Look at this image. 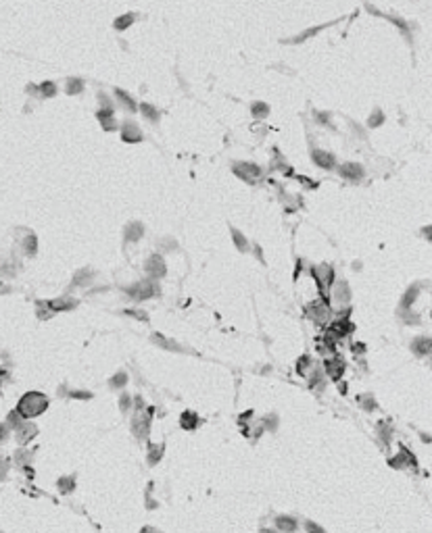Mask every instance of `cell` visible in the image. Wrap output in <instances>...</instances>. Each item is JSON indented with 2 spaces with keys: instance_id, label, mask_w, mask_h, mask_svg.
Masks as SVG:
<instances>
[{
  "instance_id": "6da1fadb",
  "label": "cell",
  "mask_w": 432,
  "mask_h": 533,
  "mask_svg": "<svg viewBox=\"0 0 432 533\" xmlns=\"http://www.w3.org/2000/svg\"><path fill=\"white\" fill-rule=\"evenodd\" d=\"M46 408H48V398L40 392H27L17 404V412L21 414V419L40 417Z\"/></svg>"
},
{
  "instance_id": "7a4b0ae2",
  "label": "cell",
  "mask_w": 432,
  "mask_h": 533,
  "mask_svg": "<svg viewBox=\"0 0 432 533\" xmlns=\"http://www.w3.org/2000/svg\"><path fill=\"white\" fill-rule=\"evenodd\" d=\"M127 296H132L134 300H148V298H155V296L159 294V286H157V281L155 279H142V281H138L134 283V286L130 288H125Z\"/></svg>"
},
{
  "instance_id": "3957f363",
  "label": "cell",
  "mask_w": 432,
  "mask_h": 533,
  "mask_svg": "<svg viewBox=\"0 0 432 533\" xmlns=\"http://www.w3.org/2000/svg\"><path fill=\"white\" fill-rule=\"evenodd\" d=\"M311 275L313 279L318 281V286L324 294H328L330 288H332V283L336 281L334 279V267L328 265V263H320L318 267H311Z\"/></svg>"
},
{
  "instance_id": "277c9868",
  "label": "cell",
  "mask_w": 432,
  "mask_h": 533,
  "mask_svg": "<svg viewBox=\"0 0 432 533\" xmlns=\"http://www.w3.org/2000/svg\"><path fill=\"white\" fill-rule=\"evenodd\" d=\"M330 298L334 304L338 306H345L347 309V304L351 302V288H349V283L345 279H338L332 283V288H330Z\"/></svg>"
},
{
  "instance_id": "5b68a950",
  "label": "cell",
  "mask_w": 432,
  "mask_h": 533,
  "mask_svg": "<svg viewBox=\"0 0 432 533\" xmlns=\"http://www.w3.org/2000/svg\"><path fill=\"white\" fill-rule=\"evenodd\" d=\"M232 171H234L240 179L244 181H255L261 177V167L255 163H247V161H240V163H234L232 165Z\"/></svg>"
},
{
  "instance_id": "8992f818",
  "label": "cell",
  "mask_w": 432,
  "mask_h": 533,
  "mask_svg": "<svg viewBox=\"0 0 432 533\" xmlns=\"http://www.w3.org/2000/svg\"><path fill=\"white\" fill-rule=\"evenodd\" d=\"M144 271H146V275L150 279H161L163 275L167 273V265H165V260H163V256L159 254H153V256H148L146 258V263H144Z\"/></svg>"
},
{
  "instance_id": "52a82bcc",
  "label": "cell",
  "mask_w": 432,
  "mask_h": 533,
  "mask_svg": "<svg viewBox=\"0 0 432 533\" xmlns=\"http://www.w3.org/2000/svg\"><path fill=\"white\" fill-rule=\"evenodd\" d=\"M307 315L311 317V321H315L318 325H324L332 313H330V306L326 304V300H318V302L307 304Z\"/></svg>"
},
{
  "instance_id": "ba28073f",
  "label": "cell",
  "mask_w": 432,
  "mask_h": 533,
  "mask_svg": "<svg viewBox=\"0 0 432 533\" xmlns=\"http://www.w3.org/2000/svg\"><path fill=\"white\" fill-rule=\"evenodd\" d=\"M338 175H341L343 179L355 183V181H361V179H364L366 171H364V167H361V165H357V163H343L341 167H338Z\"/></svg>"
},
{
  "instance_id": "9c48e42d",
  "label": "cell",
  "mask_w": 432,
  "mask_h": 533,
  "mask_svg": "<svg viewBox=\"0 0 432 533\" xmlns=\"http://www.w3.org/2000/svg\"><path fill=\"white\" fill-rule=\"evenodd\" d=\"M150 414H153V408H146V412H136V417L132 421V429H134V433L140 437V440H142V437L148 433Z\"/></svg>"
},
{
  "instance_id": "30bf717a",
  "label": "cell",
  "mask_w": 432,
  "mask_h": 533,
  "mask_svg": "<svg viewBox=\"0 0 432 533\" xmlns=\"http://www.w3.org/2000/svg\"><path fill=\"white\" fill-rule=\"evenodd\" d=\"M311 159H313V163L318 165V167H322V169H334V165H336V157L332 155V152H328V150H318V148H313V150H311Z\"/></svg>"
},
{
  "instance_id": "8fae6325",
  "label": "cell",
  "mask_w": 432,
  "mask_h": 533,
  "mask_svg": "<svg viewBox=\"0 0 432 533\" xmlns=\"http://www.w3.org/2000/svg\"><path fill=\"white\" fill-rule=\"evenodd\" d=\"M119 132H121V140L127 142V144H136V142L142 140V132H140V127L134 121H125L119 127Z\"/></svg>"
},
{
  "instance_id": "7c38bea8",
  "label": "cell",
  "mask_w": 432,
  "mask_h": 533,
  "mask_svg": "<svg viewBox=\"0 0 432 533\" xmlns=\"http://www.w3.org/2000/svg\"><path fill=\"white\" fill-rule=\"evenodd\" d=\"M96 119L100 121L102 129H107V132H117V119H115V111L113 109H100L96 113Z\"/></svg>"
},
{
  "instance_id": "4fadbf2b",
  "label": "cell",
  "mask_w": 432,
  "mask_h": 533,
  "mask_svg": "<svg viewBox=\"0 0 432 533\" xmlns=\"http://www.w3.org/2000/svg\"><path fill=\"white\" fill-rule=\"evenodd\" d=\"M115 100H117V104L121 106V109H125L127 113H136L138 111V104L134 100V96H130L125 90L121 88H115Z\"/></svg>"
},
{
  "instance_id": "5bb4252c",
  "label": "cell",
  "mask_w": 432,
  "mask_h": 533,
  "mask_svg": "<svg viewBox=\"0 0 432 533\" xmlns=\"http://www.w3.org/2000/svg\"><path fill=\"white\" fill-rule=\"evenodd\" d=\"M142 233H144V225L140 221H130L125 225L123 238H125V242H138L140 238H142Z\"/></svg>"
},
{
  "instance_id": "9a60e30c",
  "label": "cell",
  "mask_w": 432,
  "mask_h": 533,
  "mask_svg": "<svg viewBox=\"0 0 432 533\" xmlns=\"http://www.w3.org/2000/svg\"><path fill=\"white\" fill-rule=\"evenodd\" d=\"M150 342H153L155 346H159V348H163V350H169V352H186V350L178 344V342H173V340H169V338H163L161 334H153Z\"/></svg>"
},
{
  "instance_id": "2e32d148",
  "label": "cell",
  "mask_w": 432,
  "mask_h": 533,
  "mask_svg": "<svg viewBox=\"0 0 432 533\" xmlns=\"http://www.w3.org/2000/svg\"><path fill=\"white\" fill-rule=\"evenodd\" d=\"M326 373H328L332 381H338L345 373V362L341 358H328L326 360Z\"/></svg>"
},
{
  "instance_id": "e0dca14e",
  "label": "cell",
  "mask_w": 432,
  "mask_h": 533,
  "mask_svg": "<svg viewBox=\"0 0 432 533\" xmlns=\"http://www.w3.org/2000/svg\"><path fill=\"white\" fill-rule=\"evenodd\" d=\"M46 306H48V311H71V309H75V306H77V300L63 296V298L48 300V302H46Z\"/></svg>"
},
{
  "instance_id": "ac0fdd59",
  "label": "cell",
  "mask_w": 432,
  "mask_h": 533,
  "mask_svg": "<svg viewBox=\"0 0 432 533\" xmlns=\"http://www.w3.org/2000/svg\"><path fill=\"white\" fill-rule=\"evenodd\" d=\"M38 433V429H36V425H31V423H27V425H21V427L17 429V442L19 444H27L29 440L33 435Z\"/></svg>"
},
{
  "instance_id": "d6986e66",
  "label": "cell",
  "mask_w": 432,
  "mask_h": 533,
  "mask_svg": "<svg viewBox=\"0 0 432 533\" xmlns=\"http://www.w3.org/2000/svg\"><path fill=\"white\" fill-rule=\"evenodd\" d=\"M92 279H94V273H92L90 269H79L77 273L73 275V286L77 288H86L92 283Z\"/></svg>"
},
{
  "instance_id": "ffe728a7",
  "label": "cell",
  "mask_w": 432,
  "mask_h": 533,
  "mask_svg": "<svg viewBox=\"0 0 432 533\" xmlns=\"http://www.w3.org/2000/svg\"><path fill=\"white\" fill-rule=\"evenodd\" d=\"M21 248H23V252H25V256H33L38 252V238H36V233H31L27 231V238L21 242Z\"/></svg>"
},
{
  "instance_id": "44dd1931",
  "label": "cell",
  "mask_w": 432,
  "mask_h": 533,
  "mask_svg": "<svg viewBox=\"0 0 432 533\" xmlns=\"http://www.w3.org/2000/svg\"><path fill=\"white\" fill-rule=\"evenodd\" d=\"M276 525H278L280 531H284V533H295L297 527H299L297 519H293V517H278L276 519Z\"/></svg>"
},
{
  "instance_id": "7402d4cb",
  "label": "cell",
  "mask_w": 432,
  "mask_h": 533,
  "mask_svg": "<svg viewBox=\"0 0 432 533\" xmlns=\"http://www.w3.org/2000/svg\"><path fill=\"white\" fill-rule=\"evenodd\" d=\"M389 465L395 467V469H403L405 465H414V458H412V454L407 452V450H401V452L397 454L395 458L389 460Z\"/></svg>"
},
{
  "instance_id": "603a6c76",
  "label": "cell",
  "mask_w": 432,
  "mask_h": 533,
  "mask_svg": "<svg viewBox=\"0 0 432 533\" xmlns=\"http://www.w3.org/2000/svg\"><path fill=\"white\" fill-rule=\"evenodd\" d=\"M136 19H138V17H136L134 13H125V15H121V17H117V19L113 21V27L117 29V31H123V29H127L130 25H134Z\"/></svg>"
},
{
  "instance_id": "cb8c5ba5",
  "label": "cell",
  "mask_w": 432,
  "mask_h": 533,
  "mask_svg": "<svg viewBox=\"0 0 432 533\" xmlns=\"http://www.w3.org/2000/svg\"><path fill=\"white\" fill-rule=\"evenodd\" d=\"M412 350L416 354H428L432 352V340L430 338H418L412 342Z\"/></svg>"
},
{
  "instance_id": "d4e9b609",
  "label": "cell",
  "mask_w": 432,
  "mask_h": 533,
  "mask_svg": "<svg viewBox=\"0 0 432 533\" xmlns=\"http://www.w3.org/2000/svg\"><path fill=\"white\" fill-rule=\"evenodd\" d=\"M230 231H232V240H234V246L238 248V250H240V252H249V250H251L249 240L244 238V235H242L238 229H234V227H232Z\"/></svg>"
},
{
  "instance_id": "484cf974",
  "label": "cell",
  "mask_w": 432,
  "mask_h": 533,
  "mask_svg": "<svg viewBox=\"0 0 432 533\" xmlns=\"http://www.w3.org/2000/svg\"><path fill=\"white\" fill-rule=\"evenodd\" d=\"M418 294H420V288L418 286H412L410 290L405 292V296H403V300H401V311L405 313V311H410V306L416 302V298H418Z\"/></svg>"
},
{
  "instance_id": "4316f807",
  "label": "cell",
  "mask_w": 432,
  "mask_h": 533,
  "mask_svg": "<svg viewBox=\"0 0 432 533\" xmlns=\"http://www.w3.org/2000/svg\"><path fill=\"white\" fill-rule=\"evenodd\" d=\"M65 90H67V94H71V96H75V94H79V92H84V79L69 77L65 81Z\"/></svg>"
},
{
  "instance_id": "83f0119b",
  "label": "cell",
  "mask_w": 432,
  "mask_h": 533,
  "mask_svg": "<svg viewBox=\"0 0 432 533\" xmlns=\"http://www.w3.org/2000/svg\"><path fill=\"white\" fill-rule=\"evenodd\" d=\"M138 111L144 115V119H146V121H150V123H157V121H159V111L155 109L153 104L144 102V104H140V109H138Z\"/></svg>"
},
{
  "instance_id": "f1b7e54d",
  "label": "cell",
  "mask_w": 432,
  "mask_h": 533,
  "mask_svg": "<svg viewBox=\"0 0 432 533\" xmlns=\"http://www.w3.org/2000/svg\"><path fill=\"white\" fill-rule=\"evenodd\" d=\"M161 456H163V446L161 444H150L148 446V456H146V460H148V465L150 467H155L159 460H161Z\"/></svg>"
},
{
  "instance_id": "f546056e",
  "label": "cell",
  "mask_w": 432,
  "mask_h": 533,
  "mask_svg": "<svg viewBox=\"0 0 432 533\" xmlns=\"http://www.w3.org/2000/svg\"><path fill=\"white\" fill-rule=\"evenodd\" d=\"M180 425L184 429H188V431H194L198 427V417L194 412H184L182 414V419H180Z\"/></svg>"
},
{
  "instance_id": "4dcf8cb0",
  "label": "cell",
  "mask_w": 432,
  "mask_h": 533,
  "mask_svg": "<svg viewBox=\"0 0 432 533\" xmlns=\"http://www.w3.org/2000/svg\"><path fill=\"white\" fill-rule=\"evenodd\" d=\"M251 115L255 117V119H265V117L270 115V106H267L265 102H253L251 104Z\"/></svg>"
},
{
  "instance_id": "1f68e13d",
  "label": "cell",
  "mask_w": 432,
  "mask_h": 533,
  "mask_svg": "<svg viewBox=\"0 0 432 533\" xmlns=\"http://www.w3.org/2000/svg\"><path fill=\"white\" fill-rule=\"evenodd\" d=\"M326 25H318V27H311V29H305L303 33H299V35H295V38H290L288 40V44H301V42H305L307 38H311V35H315L318 31H322Z\"/></svg>"
},
{
  "instance_id": "d6a6232c",
  "label": "cell",
  "mask_w": 432,
  "mask_h": 533,
  "mask_svg": "<svg viewBox=\"0 0 432 533\" xmlns=\"http://www.w3.org/2000/svg\"><path fill=\"white\" fill-rule=\"evenodd\" d=\"M56 94V84L54 81H44V84H40V96L42 98H52Z\"/></svg>"
},
{
  "instance_id": "836d02e7",
  "label": "cell",
  "mask_w": 432,
  "mask_h": 533,
  "mask_svg": "<svg viewBox=\"0 0 432 533\" xmlns=\"http://www.w3.org/2000/svg\"><path fill=\"white\" fill-rule=\"evenodd\" d=\"M73 488H75V477H73V475H69V477H61V479H59V490H61L63 494L73 492Z\"/></svg>"
},
{
  "instance_id": "e575fe53",
  "label": "cell",
  "mask_w": 432,
  "mask_h": 533,
  "mask_svg": "<svg viewBox=\"0 0 432 533\" xmlns=\"http://www.w3.org/2000/svg\"><path fill=\"white\" fill-rule=\"evenodd\" d=\"M382 123H384V113H382L380 109H376V111H374V113L370 115L368 125H370V127H378V125H382Z\"/></svg>"
},
{
  "instance_id": "d590c367",
  "label": "cell",
  "mask_w": 432,
  "mask_h": 533,
  "mask_svg": "<svg viewBox=\"0 0 432 533\" xmlns=\"http://www.w3.org/2000/svg\"><path fill=\"white\" fill-rule=\"evenodd\" d=\"M125 381H127V375L121 371V373H117V375H113V377H111V387H123Z\"/></svg>"
},
{
  "instance_id": "8d00e7d4",
  "label": "cell",
  "mask_w": 432,
  "mask_h": 533,
  "mask_svg": "<svg viewBox=\"0 0 432 533\" xmlns=\"http://www.w3.org/2000/svg\"><path fill=\"white\" fill-rule=\"evenodd\" d=\"M8 423H10V425H13V427H15V429H19V427H21V414H19L17 410H13V412H10V414H8Z\"/></svg>"
},
{
  "instance_id": "74e56055",
  "label": "cell",
  "mask_w": 432,
  "mask_h": 533,
  "mask_svg": "<svg viewBox=\"0 0 432 533\" xmlns=\"http://www.w3.org/2000/svg\"><path fill=\"white\" fill-rule=\"evenodd\" d=\"M361 406H364L366 410H374L376 408V402H374L372 396H361Z\"/></svg>"
},
{
  "instance_id": "f35d334b",
  "label": "cell",
  "mask_w": 432,
  "mask_h": 533,
  "mask_svg": "<svg viewBox=\"0 0 432 533\" xmlns=\"http://www.w3.org/2000/svg\"><path fill=\"white\" fill-rule=\"evenodd\" d=\"M309 364H311V358H309V356H303V358L297 362V371H299V373H305V371L309 369Z\"/></svg>"
},
{
  "instance_id": "ab89813d",
  "label": "cell",
  "mask_w": 432,
  "mask_h": 533,
  "mask_svg": "<svg viewBox=\"0 0 432 533\" xmlns=\"http://www.w3.org/2000/svg\"><path fill=\"white\" fill-rule=\"evenodd\" d=\"M119 406H121V412H127V410H130V406H132V398L127 396V394H123L119 398Z\"/></svg>"
},
{
  "instance_id": "60d3db41",
  "label": "cell",
  "mask_w": 432,
  "mask_h": 533,
  "mask_svg": "<svg viewBox=\"0 0 432 533\" xmlns=\"http://www.w3.org/2000/svg\"><path fill=\"white\" fill-rule=\"evenodd\" d=\"M305 529H307V533H326L318 523H313V521H307V523H305Z\"/></svg>"
},
{
  "instance_id": "b9f144b4",
  "label": "cell",
  "mask_w": 432,
  "mask_h": 533,
  "mask_svg": "<svg viewBox=\"0 0 432 533\" xmlns=\"http://www.w3.org/2000/svg\"><path fill=\"white\" fill-rule=\"evenodd\" d=\"M378 431H380V440H384V444H389V440H391V429L387 427V425H380Z\"/></svg>"
},
{
  "instance_id": "7bdbcfd3",
  "label": "cell",
  "mask_w": 432,
  "mask_h": 533,
  "mask_svg": "<svg viewBox=\"0 0 432 533\" xmlns=\"http://www.w3.org/2000/svg\"><path fill=\"white\" fill-rule=\"evenodd\" d=\"M161 242H163L161 246L165 248V250H173V248H178V244H176V240H173V238H165V240H161Z\"/></svg>"
},
{
  "instance_id": "ee69618b",
  "label": "cell",
  "mask_w": 432,
  "mask_h": 533,
  "mask_svg": "<svg viewBox=\"0 0 432 533\" xmlns=\"http://www.w3.org/2000/svg\"><path fill=\"white\" fill-rule=\"evenodd\" d=\"M315 119L322 121L324 125H330V113H315Z\"/></svg>"
},
{
  "instance_id": "f6af8a7d",
  "label": "cell",
  "mask_w": 432,
  "mask_h": 533,
  "mask_svg": "<svg viewBox=\"0 0 432 533\" xmlns=\"http://www.w3.org/2000/svg\"><path fill=\"white\" fill-rule=\"evenodd\" d=\"M98 102L102 104V106H100V109H113V104H111V100H109L107 96H104V94H98Z\"/></svg>"
},
{
  "instance_id": "bcb514c9",
  "label": "cell",
  "mask_w": 432,
  "mask_h": 533,
  "mask_svg": "<svg viewBox=\"0 0 432 533\" xmlns=\"http://www.w3.org/2000/svg\"><path fill=\"white\" fill-rule=\"evenodd\" d=\"M320 381H322V373H320V369H313V375L309 377V383L315 385V383H320Z\"/></svg>"
},
{
  "instance_id": "7dc6e473",
  "label": "cell",
  "mask_w": 432,
  "mask_h": 533,
  "mask_svg": "<svg viewBox=\"0 0 432 533\" xmlns=\"http://www.w3.org/2000/svg\"><path fill=\"white\" fill-rule=\"evenodd\" d=\"M127 315L140 319V321H146V313H142V311H127Z\"/></svg>"
},
{
  "instance_id": "c3c4849f",
  "label": "cell",
  "mask_w": 432,
  "mask_h": 533,
  "mask_svg": "<svg viewBox=\"0 0 432 533\" xmlns=\"http://www.w3.org/2000/svg\"><path fill=\"white\" fill-rule=\"evenodd\" d=\"M71 396H73V398H81V400H88V398H92V394H90V392H71Z\"/></svg>"
},
{
  "instance_id": "681fc988",
  "label": "cell",
  "mask_w": 432,
  "mask_h": 533,
  "mask_svg": "<svg viewBox=\"0 0 432 533\" xmlns=\"http://www.w3.org/2000/svg\"><path fill=\"white\" fill-rule=\"evenodd\" d=\"M422 233H424V238H426L428 242H432V225H428V227H424V231H422Z\"/></svg>"
},
{
  "instance_id": "f907efd6",
  "label": "cell",
  "mask_w": 432,
  "mask_h": 533,
  "mask_svg": "<svg viewBox=\"0 0 432 533\" xmlns=\"http://www.w3.org/2000/svg\"><path fill=\"white\" fill-rule=\"evenodd\" d=\"M6 425H0V442H4L6 440Z\"/></svg>"
},
{
  "instance_id": "816d5d0a",
  "label": "cell",
  "mask_w": 432,
  "mask_h": 533,
  "mask_svg": "<svg viewBox=\"0 0 432 533\" xmlns=\"http://www.w3.org/2000/svg\"><path fill=\"white\" fill-rule=\"evenodd\" d=\"M140 533H159V529H155V527H142V531Z\"/></svg>"
},
{
  "instance_id": "f5cc1de1",
  "label": "cell",
  "mask_w": 432,
  "mask_h": 533,
  "mask_svg": "<svg viewBox=\"0 0 432 533\" xmlns=\"http://www.w3.org/2000/svg\"><path fill=\"white\" fill-rule=\"evenodd\" d=\"M261 533H276L274 529H261Z\"/></svg>"
},
{
  "instance_id": "db71d44e",
  "label": "cell",
  "mask_w": 432,
  "mask_h": 533,
  "mask_svg": "<svg viewBox=\"0 0 432 533\" xmlns=\"http://www.w3.org/2000/svg\"><path fill=\"white\" fill-rule=\"evenodd\" d=\"M430 366H432V360H430Z\"/></svg>"
}]
</instances>
